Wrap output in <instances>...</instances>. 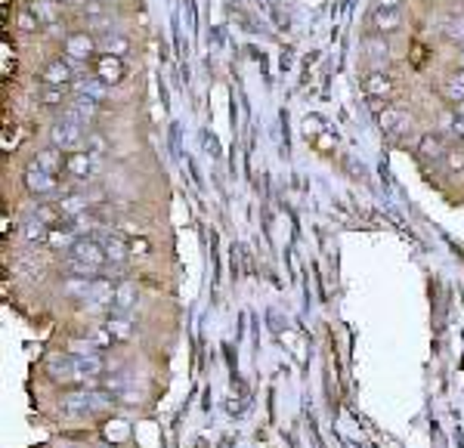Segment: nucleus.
I'll return each instance as SVG.
<instances>
[{"label": "nucleus", "mask_w": 464, "mask_h": 448, "mask_svg": "<svg viewBox=\"0 0 464 448\" xmlns=\"http://www.w3.org/2000/svg\"><path fill=\"white\" fill-rule=\"evenodd\" d=\"M93 38L87 35V31H74V35L65 38V53H69L72 59H87L93 53Z\"/></svg>", "instance_id": "4"}, {"label": "nucleus", "mask_w": 464, "mask_h": 448, "mask_svg": "<svg viewBox=\"0 0 464 448\" xmlns=\"http://www.w3.org/2000/svg\"><path fill=\"white\" fill-rule=\"evenodd\" d=\"M446 161L449 171H464V149H446Z\"/></svg>", "instance_id": "19"}, {"label": "nucleus", "mask_w": 464, "mask_h": 448, "mask_svg": "<svg viewBox=\"0 0 464 448\" xmlns=\"http://www.w3.org/2000/svg\"><path fill=\"white\" fill-rule=\"evenodd\" d=\"M65 171H69L72 176H87L90 171V151H72L69 155V161H65Z\"/></svg>", "instance_id": "12"}, {"label": "nucleus", "mask_w": 464, "mask_h": 448, "mask_svg": "<svg viewBox=\"0 0 464 448\" xmlns=\"http://www.w3.org/2000/svg\"><path fill=\"white\" fill-rule=\"evenodd\" d=\"M103 248H106V253H108V260H112V263H121V260H124V251H128V244H124V239H106Z\"/></svg>", "instance_id": "17"}, {"label": "nucleus", "mask_w": 464, "mask_h": 448, "mask_svg": "<svg viewBox=\"0 0 464 448\" xmlns=\"http://www.w3.org/2000/svg\"><path fill=\"white\" fill-rule=\"evenodd\" d=\"M31 13H35L44 25H56L59 22V4H56V0H35V4H31Z\"/></svg>", "instance_id": "9"}, {"label": "nucleus", "mask_w": 464, "mask_h": 448, "mask_svg": "<svg viewBox=\"0 0 464 448\" xmlns=\"http://www.w3.org/2000/svg\"><path fill=\"white\" fill-rule=\"evenodd\" d=\"M69 257H78V260H84V263L103 269L106 260H108V253H106V248H103V244H99L96 239H78V241H74L72 248H69Z\"/></svg>", "instance_id": "1"}, {"label": "nucleus", "mask_w": 464, "mask_h": 448, "mask_svg": "<svg viewBox=\"0 0 464 448\" xmlns=\"http://www.w3.org/2000/svg\"><path fill=\"white\" fill-rule=\"evenodd\" d=\"M378 10H400V0H378Z\"/></svg>", "instance_id": "23"}, {"label": "nucleus", "mask_w": 464, "mask_h": 448, "mask_svg": "<svg viewBox=\"0 0 464 448\" xmlns=\"http://www.w3.org/2000/svg\"><path fill=\"white\" fill-rule=\"evenodd\" d=\"M25 185H28V192H38V195H47V192H56V180L50 176L47 171H40L35 164L28 173H25Z\"/></svg>", "instance_id": "5"}, {"label": "nucleus", "mask_w": 464, "mask_h": 448, "mask_svg": "<svg viewBox=\"0 0 464 448\" xmlns=\"http://www.w3.org/2000/svg\"><path fill=\"white\" fill-rule=\"evenodd\" d=\"M130 253H133V257H137V253H140V257H146V253H149V241H130Z\"/></svg>", "instance_id": "21"}, {"label": "nucleus", "mask_w": 464, "mask_h": 448, "mask_svg": "<svg viewBox=\"0 0 464 448\" xmlns=\"http://www.w3.org/2000/svg\"><path fill=\"white\" fill-rule=\"evenodd\" d=\"M362 50H375V56H384L387 53V40H381V38H366V40H362Z\"/></svg>", "instance_id": "20"}, {"label": "nucleus", "mask_w": 464, "mask_h": 448, "mask_svg": "<svg viewBox=\"0 0 464 448\" xmlns=\"http://www.w3.org/2000/svg\"><path fill=\"white\" fill-rule=\"evenodd\" d=\"M421 155H427V158H443V155H446V142H443V137H436V133H424V137H421Z\"/></svg>", "instance_id": "14"}, {"label": "nucleus", "mask_w": 464, "mask_h": 448, "mask_svg": "<svg viewBox=\"0 0 464 448\" xmlns=\"http://www.w3.org/2000/svg\"><path fill=\"white\" fill-rule=\"evenodd\" d=\"M69 115L78 117L81 124H87L90 117L96 115V99H90V96H87V99H74V103L69 105Z\"/></svg>", "instance_id": "13"}, {"label": "nucleus", "mask_w": 464, "mask_h": 448, "mask_svg": "<svg viewBox=\"0 0 464 448\" xmlns=\"http://www.w3.org/2000/svg\"><path fill=\"white\" fill-rule=\"evenodd\" d=\"M35 164L40 167V171H47V173H56L59 171V151L56 149H40L38 158H35Z\"/></svg>", "instance_id": "16"}, {"label": "nucleus", "mask_w": 464, "mask_h": 448, "mask_svg": "<svg viewBox=\"0 0 464 448\" xmlns=\"http://www.w3.org/2000/svg\"><path fill=\"white\" fill-rule=\"evenodd\" d=\"M443 96L449 99V103H464V69L443 81Z\"/></svg>", "instance_id": "10"}, {"label": "nucleus", "mask_w": 464, "mask_h": 448, "mask_svg": "<svg viewBox=\"0 0 464 448\" xmlns=\"http://www.w3.org/2000/svg\"><path fill=\"white\" fill-rule=\"evenodd\" d=\"M402 25V13L400 10H378L371 13V28H378L384 35V31H396Z\"/></svg>", "instance_id": "8"}, {"label": "nucleus", "mask_w": 464, "mask_h": 448, "mask_svg": "<svg viewBox=\"0 0 464 448\" xmlns=\"http://www.w3.org/2000/svg\"><path fill=\"white\" fill-rule=\"evenodd\" d=\"M96 78L103 84H118L124 78V62L121 56H112V53H103L96 59Z\"/></svg>", "instance_id": "3"}, {"label": "nucleus", "mask_w": 464, "mask_h": 448, "mask_svg": "<svg viewBox=\"0 0 464 448\" xmlns=\"http://www.w3.org/2000/svg\"><path fill=\"white\" fill-rule=\"evenodd\" d=\"M378 121H381V127L387 133H396L402 127V121H406V112L402 108H393V105H387L381 115H378Z\"/></svg>", "instance_id": "11"}, {"label": "nucleus", "mask_w": 464, "mask_h": 448, "mask_svg": "<svg viewBox=\"0 0 464 448\" xmlns=\"http://www.w3.org/2000/svg\"><path fill=\"white\" fill-rule=\"evenodd\" d=\"M133 297H137V291H133V285L128 282V285H121L115 291V303H112V309L115 312H128L130 306H133Z\"/></svg>", "instance_id": "15"}, {"label": "nucleus", "mask_w": 464, "mask_h": 448, "mask_svg": "<svg viewBox=\"0 0 464 448\" xmlns=\"http://www.w3.org/2000/svg\"><path fill=\"white\" fill-rule=\"evenodd\" d=\"M362 90H366L371 99H387V93H390V78H387L384 71H368L366 78H362Z\"/></svg>", "instance_id": "6"}, {"label": "nucleus", "mask_w": 464, "mask_h": 448, "mask_svg": "<svg viewBox=\"0 0 464 448\" xmlns=\"http://www.w3.org/2000/svg\"><path fill=\"white\" fill-rule=\"evenodd\" d=\"M458 69H464V50L458 53Z\"/></svg>", "instance_id": "25"}, {"label": "nucleus", "mask_w": 464, "mask_h": 448, "mask_svg": "<svg viewBox=\"0 0 464 448\" xmlns=\"http://www.w3.org/2000/svg\"><path fill=\"white\" fill-rule=\"evenodd\" d=\"M103 47H106V53H112V56H124L130 50V40L128 38H108Z\"/></svg>", "instance_id": "18"}, {"label": "nucleus", "mask_w": 464, "mask_h": 448, "mask_svg": "<svg viewBox=\"0 0 464 448\" xmlns=\"http://www.w3.org/2000/svg\"><path fill=\"white\" fill-rule=\"evenodd\" d=\"M455 115H461V117H464V103H455Z\"/></svg>", "instance_id": "24"}, {"label": "nucleus", "mask_w": 464, "mask_h": 448, "mask_svg": "<svg viewBox=\"0 0 464 448\" xmlns=\"http://www.w3.org/2000/svg\"><path fill=\"white\" fill-rule=\"evenodd\" d=\"M449 130L455 133V137H458V139H464V117L458 115V117H455V121H452V127H449Z\"/></svg>", "instance_id": "22"}, {"label": "nucleus", "mask_w": 464, "mask_h": 448, "mask_svg": "<svg viewBox=\"0 0 464 448\" xmlns=\"http://www.w3.org/2000/svg\"><path fill=\"white\" fill-rule=\"evenodd\" d=\"M69 81H72V65L62 62V59H56V62H50L44 69V84H47V87H65Z\"/></svg>", "instance_id": "7"}, {"label": "nucleus", "mask_w": 464, "mask_h": 448, "mask_svg": "<svg viewBox=\"0 0 464 448\" xmlns=\"http://www.w3.org/2000/svg\"><path fill=\"white\" fill-rule=\"evenodd\" d=\"M50 139H53L56 149H74L78 142L84 139V130H81V121L69 115V121H59L53 130H50Z\"/></svg>", "instance_id": "2"}]
</instances>
